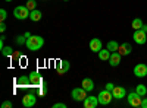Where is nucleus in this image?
Returning <instances> with one entry per match:
<instances>
[{"label": "nucleus", "mask_w": 147, "mask_h": 108, "mask_svg": "<svg viewBox=\"0 0 147 108\" xmlns=\"http://www.w3.org/2000/svg\"><path fill=\"white\" fill-rule=\"evenodd\" d=\"M71 97H72V99H74V101H77V102H82L85 98H87V91H85L82 86H81V88H75V89H72Z\"/></svg>", "instance_id": "4"}, {"label": "nucleus", "mask_w": 147, "mask_h": 108, "mask_svg": "<svg viewBox=\"0 0 147 108\" xmlns=\"http://www.w3.org/2000/svg\"><path fill=\"white\" fill-rule=\"evenodd\" d=\"M141 29H143L144 32H147V25H143V28H141Z\"/></svg>", "instance_id": "34"}, {"label": "nucleus", "mask_w": 147, "mask_h": 108, "mask_svg": "<svg viewBox=\"0 0 147 108\" xmlns=\"http://www.w3.org/2000/svg\"><path fill=\"white\" fill-rule=\"evenodd\" d=\"M81 86L87 91V92H91V91L94 89V82H93L90 78H85V79H82V82H81Z\"/></svg>", "instance_id": "16"}, {"label": "nucleus", "mask_w": 147, "mask_h": 108, "mask_svg": "<svg viewBox=\"0 0 147 108\" xmlns=\"http://www.w3.org/2000/svg\"><path fill=\"white\" fill-rule=\"evenodd\" d=\"M136 92H137L138 95H141V97H146V95H147V88H146V85H137V86H136Z\"/></svg>", "instance_id": "22"}, {"label": "nucleus", "mask_w": 147, "mask_h": 108, "mask_svg": "<svg viewBox=\"0 0 147 108\" xmlns=\"http://www.w3.org/2000/svg\"><path fill=\"white\" fill-rule=\"evenodd\" d=\"M82 104H84L85 108H96L100 102H99V98H97V97H93V95L88 97V95H87V98L82 101Z\"/></svg>", "instance_id": "11"}, {"label": "nucleus", "mask_w": 147, "mask_h": 108, "mask_svg": "<svg viewBox=\"0 0 147 108\" xmlns=\"http://www.w3.org/2000/svg\"><path fill=\"white\" fill-rule=\"evenodd\" d=\"M97 54H99V58L102 60V62H106V60H109V58H110V54H112V53H110L107 48H105V50L102 48Z\"/></svg>", "instance_id": "19"}, {"label": "nucleus", "mask_w": 147, "mask_h": 108, "mask_svg": "<svg viewBox=\"0 0 147 108\" xmlns=\"http://www.w3.org/2000/svg\"><path fill=\"white\" fill-rule=\"evenodd\" d=\"M28 76H30V79H31V85H32L34 88H38V86L44 85V80H43L41 75H40L37 70H32Z\"/></svg>", "instance_id": "6"}, {"label": "nucleus", "mask_w": 147, "mask_h": 108, "mask_svg": "<svg viewBox=\"0 0 147 108\" xmlns=\"http://www.w3.org/2000/svg\"><path fill=\"white\" fill-rule=\"evenodd\" d=\"M143 25H144V22H143V19H140V18L134 19V21L131 22V27H132V29H134V31L141 29V28H143Z\"/></svg>", "instance_id": "20"}, {"label": "nucleus", "mask_w": 147, "mask_h": 108, "mask_svg": "<svg viewBox=\"0 0 147 108\" xmlns=\"http://www.w3.org/2000/svg\"><path fill=\"white\" fill-rule=\"evenodd\" d=\"M6 18H7L6 10H5V9H0V21H2V22H5V21H6Z\"/></svg>", "instance_id": "27"}, {"label": "nucleus", "mask_w": 147, "mask_h": 108, "mask_svg": "<svg viewBox=\"0 0 147 108\" xmlns=\"http://www.w3.org/2000/svg\"><path fill=\"white\" fill-rule=\"evenodd\" d=\"M134 76L137 78H146L147 76V64L144 63H140L134 67Z\"/></svg>", "instance_id": "10"}, {"label": "nucleus", "mask_w": 147, "mask_h": 108, "mask_svg": "<svg viewBox=\"0 0 147 108\" xmlns=\"http://www.w3.org/2000/svg\"><path fill=\"white\" fill-rule=\"evenodd\" d=\"M5 37H3V35H2V38H0V48H3V47H5Z\"/></svg>", "instance_id": "31"}, {"label": "nucleus", "mask_w": 147, "mask_h": 108, "mask_svg": "<svg viewBox=\"0 0 147 108\" xmlns=\"http://www.w3.org/2000/svg\"><path fill=\"white\" fill-rule=\"evenodd\" d=\"M12 53H13V50H12V47H3V48H2V54H3L5 57L10 56Z\"/></svg>", "instance_id": "25"}, {"label": "nucleus", "mask_w": 147, "mask_h": 108, "mask_svg": "<svg viewBox=\"0 0 147 108\" xmlns=\"http://www.w3.org/2000/svg\"><path fill=\"white\" fill-rule=\"evenodd\" d=\"M132 40L136 41L138 45H144L147 42V32H144L143 29H138V31H134V35H132Z\"/></svg>", "instance_id": "7"}, {"label": "nucleus", "mask_w": 147, "mask_h": 108, "mask_svg": "<svg viewBox=\"0 0 147 108\" xmlns=\"http://www.w3.org/2000/svg\"><path fill=\"white\" fill-rule=\"evenodd\" d=\"M13 16L19 21H25L27 18H30V10L27 9V6H16L13 9Z\"/></svg>", "instance_id": "3"}, {"label": "nucleus", "mask_w": 147, "mask_h": 108, "mask_svg": "<svg viewBox=\"0 0 147 108\" xmlns=\"http://www.w3.org/2000/svg\"><path fill=\"white\" fill-rule=\"evenodd\" d=\"M121 58H122V56H121L118 51H113L112 54H110V58H109V64L112 66V67H116V66H119V64H121Z\"/></svg>", "instance_id": "15"}, {"label": "nucleus", "mask_w": 147, "mask_h": 108, "mask_svg": "<svg viewBox=\"0 0 147 108\" xmlns=\"http://www.w3.org/2000/svg\"><path fill=\"white\" fill-rule=\"evenodd\" d=\"M15 42H16L18 45H22V44H25V42H27V37H25V35H19V37H16Z\"/></svg>", "instance_id": "24"}, {"label": "nucleus", "mask_w": 147, "mask_h": 108, "mask_svg": "<svg viewBox=\"0 0 147 108\" xmlns=\"http://www.w3.org/2000/svg\"><path fill=\"white\" fill-rule=\"evenodd\" d=\"M118 53H119L121 56H129V54L132 53V47H131V44H128V42H124V44H119V48H118Z\"/></svg>", "instance_id": "14"}, {"label": "nucleus", "mask_w": 147, "mask_h": 108, "mask_svg": "<svg viewBox=\"0 0 147 108\" xmlns=\"http://www.w3.org/2000/svg\"><path fill=\"white\" fill-rule=\"evenodd\" d=\"M5 2H12V0H5Z\"/></svg>", "instance_id": "35"}, {"label": "nucleus", "mask_w": 147, "mask_h": 108, "mask_svg": "<svg viewBox=\"0 0 147 108\" xmlns=\"http://www.w3.org/2000/svg\"><path fill=\"white\" fill-rule=\"evenodd\" d=\"M16 82H18V85H19L21 88H31V86H32L30 76H21Z\"/></svg>", "instance_id": "17"}, {"label": "nucleus", "mask_w": 147, "mask_h": 108, "mask_svg": "<svg viewBox=\"0 0 147 108\" xmlns=\"http://www.w3.org/2000/svg\"><path fill=\"white\" fill-rule=\"evenodd\" d=\"M27 9L31 12V10H35V6H37V2H35V0H28V2H27Z\"/></svg>", "instance_id": "23"}, {"label": "nucleus", "mask_w": 147, "mask_h": 108, "mask_svg": "<svg viewBox=\"0 0 147 108\" xmlns=\"http://www.w3.org/2000/svg\"><path fill=\"white\" fill-rule=\"evenodd\" d=\"M2 108H12V102L10 101H5L2 104Z\"/></svg>", "instance_id": "30"}, {"label": "nucleus", "mask_w": 147, "mask_h": 108, "mask_svg": "<svg viewBox=\"0 0 147 108\" xmlns=\"http://www.w3.org/2000/svg\"><path fill=\"white\" fill-rule=\"evenodd\" d=\"M46 93H47V88H46V83H44V85L38 86V95L43 97V95H46Z\"/></svg>", "instance_id": "26"}, {"label": "nucleus", "mask_w": 147, "mask_h": 108, "mask_svg": "<svg viewBox=\"0 0 147 108\" xmlns=\"http://www.w3.org/2000/svg\"><path fill=\"white\" fill-rule=\"evenodd\" d=\"M0 31H2V32H5V31H6V23H5V22L0 23Z\"/></svg>", "instance_id": "33"}, {"label": "nucleus", "mask_w": 147, "mask_h": 108, "mask_svg": "<svg viewBox=\"0 0 147 108\" xmlns=\"http://www.w3.org/2000/svg\"><path fill=\"white\" fill-rule=\"evenodd\" d=\"M127 101L131 107H141V101H143V97L138 95L137 92H129L127 95Z\"/></svg>", "instance_id": "5"}, {"label": "nucleus", "mask_w": 147, "mask_h": 108, "mask_svg": "<svg viewBox=\"0 0 147 108\" xmlns=\"http://www.w3.org/2000/svg\"><path fill=\"white\" fill-rule=\"evenodd\" d=\"M63 2H68V0H63Z\"/></svg>", "instance_id": "36"}, {"label": "nucleus", "mask_w": 147, "mask_h": 108, "mask_svg": "<svg viewBox=\"0 0 147 108\" xmlns=\"http://www.w3.org/2000/svg\"><path fill=\"white\" fill-rule=\"evenodd\" d=\"M88 47H90V50H91L93 53H99V51L103 48V44H102V41H100L99 38H93V40L90 41Z\"/></svg>", "instance_id": "13"}, {"label": "nucleus", "mask_w": 147, "mask_h": 108, "mask_svg": "<svg viewBox=\"0 0 147 108\" xmlns=\"http://www.w3.org/2000/svg\"><path fill=\"white\" fill-rule=\"evenodd\" d=\"M25 45H27V48L30 51H38L44 45V40H43V37H40V35H31L30 38H27Z\"/></svg>", "instance_id": "1"}, {"label": "nucleus", "mask_w": 147, "mask_h": 108, "mask_svg": "<svg viewBox=\"0 0 147 108\" xmlns=\"http://www.w3.org/2000/svg\"><path fill=\"white\" fill-rule=\"evenodd\" d=\"M53 108H66V105L63 102H56V104H53Z\"/></svg>", "instance_id": "28"}, {"label": "nucleus", "mask_w": 147, "mask_h": 108, "mask_svg": "<svg viewBox=\"0 0 147 108\" xmlns=\"http://www.w3.org/2000/svg\"><path fill=\"white\" fill-rule=\"evenodd\" d=\"M97 98H99L100 105H109L110 102H112V99H113V95H112V92H110V91H107V89L105 88V89H102V91L99 92Z\"/></svg>", "instance_id": "2"}, {"label": "nucleus", "mask_w": 147, "mask_h": 108, "mask_svg": "<svg viewBox=\"0 0 147 108\" xmlns=\"http://www.w3.org/2000/svg\"><path fill=\"white\" fill-rule=\"evenodd\" d=\"M113 88H115V85H113L112 82H107V83H106V89H107V91L112 92V89H113Z\"/></svg>", "instance_id": "29"}, {"label": "nucleus", "mask_w": 147, "mask_h": 108, "mask_svg": "<svg viewBox=\"0 0 147 108\" xmlns=\"http://www.w3.org/2000/svg\"><path fill=\"white\" fill-rule=\"evenodd\" d=\"M37 102V97L34 93H27V95H24V98H22V105L25 107V108H30V107H34Z\"/></svg>", "instance_id": "8"}, {"label": "nucleus", "mask_w": 147, "mask_h": 108, "mask_svg": "<svg viewBox=\"0 0 147 108\" xmlns=\"http://www.w3.org/2000/svg\"><path fill=\"white\" fill-rule=\"evenodd\" d=\"M69 69H71V63L68 62V60H60V62L57 63V66H56V72L59 75H65Z\"/></svg>", "instance_id": "9"}, {"label": "nucleus", "mask_w": 147, "mask_h": 108, "mask_svg": "<svg viewBox=\"0 0 147 108\" xmlns=\"http://www.w3.org/2000/svg\"><path fill=\"white\" fill-rule=\"evenodd\" d=\"M41 16H43V13H41L40 10H37V9L30 12V19H31L32 22H38V21L41 19Z\"/></svg>", "instance_id": "18"}, {"label": "nucleus", "mask_w": 147, "mask_h": 108, "mask_svg": "<svg viewBox=\"0 0 147 108\" xmlns=\"http://www.w3.org/2000/svg\"><path fill=\"white\" fill-rule=\"evenodd\" d=\"M112 95H113L115 99H122V98L127 97V91H125V88H122V86H115L112 89Z\"/></svg>", "instance_id": "12"}, {"label": "nucleus", "mask_w": 147, "mask_h": 108, "mask_svg": "<svg viewBox=\"0 0 147 108\" xmlns=\"http://www.w3.org/2000/svg\"><path fill=\"white\" fill-rule=\"evenodd\" d=\"M141 108H147V98H143V101H141Z\"/></svg>", "instance_id": "32"}, {"label": "nucleus", "mask_w": 147, "mask_h": 108, "mask_svg": "<svg viewBox=\"0 0 147 108\" xmlns=\"http://www.w3.org/2000/svg\"><path fill=\"white\" fill-rule=\"evenodd\" d=\"M106 48H107L110 53L118 51V48H119V44H118L116 41H109V42H107V45H106Z\"/></svg>", "instance_id": "21"}]
</instances>
